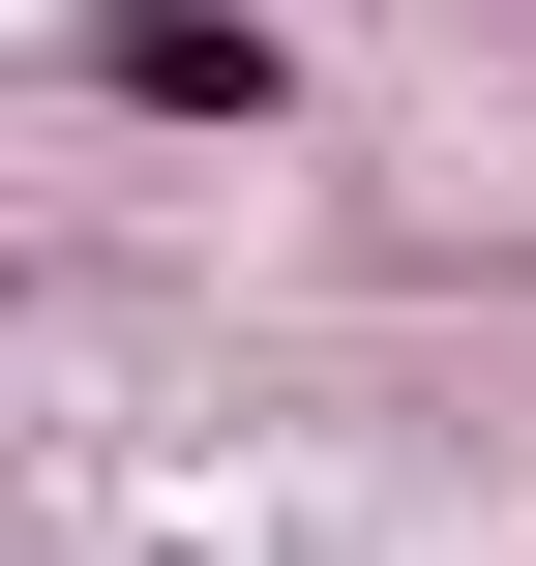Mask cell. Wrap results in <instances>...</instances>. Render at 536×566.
<instances>
[{"instance_id": "6da1fadb", "label": "cell", "mask_w": 536, "mask_h": 566, "mask_svg": "<svg viewBox=\"0 0 536 566\" xmlns=\"http://www.w3.org/2000/svg\"><path fill=\"white\" fill-rule=\"evenodd\" d=\"M119 90H179V119H239V90H269V30H209V0H119Z\"/></svg>"}]
</instances>
